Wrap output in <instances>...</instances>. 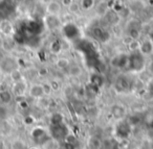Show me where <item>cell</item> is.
Segmentation results:
<instances>
[{"mask_svg": "<svg viewBox=\"0 0 153 149\" xmlns=\"http://www.w3.org/2000/svg\"><path fill=\"white\" fill-rule=\"evenodd\" d=\"M148 91H149V93H150V94L153 96V80L150 82V84H149V86H148Z\"/></svg>", "mask_w": 153, "mask_h": 149, "instance_id": "cell-32", "label": "cell"}, {"mask_svg": "<svg viewBox=\"0 0 153 149\" xmlns=\"http://www.w3.org/2000/svg\"><path fill=\"white\" fill-rule=\"evenodd\" d=\"M92 34H94V39H97L98 41L102 43H105L109 40L110 34L107 30H105L103 27H94L92 29Z\"/></svg>", "mask_w": 153, "mask_h": 149, "instance_id": "cell-14", "label": "cell"}, {"mask_svg": "<svg viewBox=\"0 0 153 149\" xmlns=\"http://www.w3.org/2000/svg\"><path fill=\"white\" fill-rule=\"evenodd\" d=\"M138 50L145 55V57H148L153 53V41L150 38L144 40L142 43H140V48Z\"/></svg>", "mask_w": 153, "mask_h": 149, "instance_id": "cell-15", "label": "cell"}, {"mask_svg": "<svg viewBox=\"0 0 153 149\" xmlns=\"http://www.w3.org/2000/svg\"><path fill=\"white\" fill-rule=\"evenodd\" d=\"M115 90L120 93H126L132 88V82L125 75H120L114 82Z\"/></svg>", "mask_w": 153, "mask_h": 149, "instance_id": "cell-6", "label": "cell"}, {"mask_svg": "<svg viewBox=\"0 0 153 149\" xmlns=\"http://www.w3.org/2000/svg\"><path fill=\"white\" fill-rule=\"evenodd\" d=\"M7 117V109L5 105L0 104V119H5Z\"/></svg>", "mask_w": 153, "mask_h": 149, "instance_id": "cell-29", "label": "cell"}, {"mask_svg": "<svg viewBox=\"0 0 153 149\" xmlns=\"http://www.w3.org/2000/svg\"><path fill=\"white\" fill-rule=\"evenodd\" d=\"M89 147L90 149H102V140L92 137L89 140Z\"/></svg>", "mask_w": 153, "mask_h": 149, "instance_id": "cell-24", "label": "cell"}, {"mask_svg": "<svg viewBox=\"0 0 153 149\" xmlns=\"http://www.w3.org/2000/svg\"><path fill=\"white\" fill-rule=\"evenodd\" d=\"M27 92H28V95H30L32 98H35V99H40L45 96L44 89H43L42 84H32V86L28 88Z\"/></svg>", "mask_w": 153, "mask_h": 149, "instance_id": "cell-10", "label": "cell"}, {"mask_svg": "<svg viewBox=\"0 0 153 149\" xmlns=\"http://www.w3.org/2000/svg\"><path fill=\"white\" fill-rule=\"evenodd\" d=\"M150 39H151V40L153 41V30H152V32H151V36H150Z\"/></svg>", "mask_w": 153, "mask_h": 149, "instance_id": "cell-34", "label": "cell"}, {"mask_svg": "<svg viewBox=\"0 0 153 149\" xmlns=\"http://www.w3.org/2000/svg\"><path fill=\"white\" fill-rule=\"evenodd\" d=\"M70 61L67 57H59L56 62V66L59 68L60 70H67L68 67L70 66Z\"/></svg>", "mask_w": 153, "mask_h": 149, "instance_id": "cell-22", "label": "cell"}, {"mask_svg": "<svg viewBox=\"0 0 153 149\" xmlns=\"http://www.w3.org/2000/svg\"><path fill=\"white\" fill-rule=\"evenodd\" d=\"M48 132L51 138L58 141V142H63L66 137L70 134L69 128L65 124V122L60 124H55V125H51L48 128Z\"/></svg>", "mask_w": 153, "mask_h": 149, "instance_id": "cell-2", "label": "cell"}, {"mask_svg": "<svg viewBox=\"0 0 153 149\" xmlns=\"http://www.w3.org/2000/svg\"><path fill=\"white\" fill-rule=\"evenodd\" d=\"M146 67V57L140 50H133L128 53L127 69L131 72H140Z\"/></svg>", "mask_w": 153, "mask_h": 149, "instance_id": "cell-1", "label": "cell"}, {"mask_svg": "<svg viewBox=\"0 0 153 149\" xmlns=\"http://www.w3.org/2000/svg\"><path fill=\"white\" fill-rule=\"evenodd\" d=\"M67 9H68V12H69V13L76 14V13H78V12H79L80 5H79V3H76V2H74H74L69 5V7H67Z\"/></svg>", "mask_w": 153, "mask_h": 149, "instance_id": "cell-27", "label": "cell"}, {"mask_svg": "<svg viewBox=\"0 0 153 149\" xmlns=\"http://www.w3.org/2000/svg\"><path fill=\"white\" fill-rule=\"evenodd\" d=\"M32 137L39 145H41V146H43V145L45 144V142L51 139V136H49L48 130H46L45 128H43V127H40V126H38V127H35L34 129H33Z\"/></svg>", "mask_w": 153, "mask_h": 149, "instance_id": "cell-5", "label": "cell"}, {"mask_svg": "<svg viewBox=\"0 0 153 149\" xmlns=\"http://www.w3.org/2000/svg\"><path fill=\"white\" fill-rule=\"evenodd\" d=\"M94 7H96V0H82L81 1V7L85 11L94 9Z\"/></svg>", "mask_w": 153, "mask_h": 149, "instance_id": "cell-25", "label": "cell"}, {"mask_svg": "<svg viewBox=\"0 0 153 149\" xmlns=\"http://www.w3.org/2000/svg\"><path fill=\"white\" fill-rule=\"evenodd\" d=\"M72 2H74V0H62V4L65 7H69Z\"/></svg>", "mask_w": 153, "mask_h": 149, "instance_id": "cell-30", "label": "cell"}, {"mask_svg": "<svg viewBox=\"0 0 153 149\" xmlns=\"http://www.w3.org/2000/svg\"><path fill=\"white\" fill-rule=\"evenodd\" d=\"M110 114L113 119H115L117 121H122V120H125L126 116H127V109L123 104L115 103V104L111 105Z\"/></svg>", "mask_w": 153, "mask_h": 149, "instance_id": "cell-7", "label": "cell"}, {"mask_svg": "<svg viewBox=\"0 0 153 149\" xmlns=\"http://www.w3.org/2000/svg\"><path fill=\"white\" fill-rule=\"evenodd\" d=\"M27 90L28 88L26 86V82L24 80H21V81L14 82L13 88H12V93L16 97H23Z\"/></svg>", "mask_w": 153, "mask_h": 149, "instance_id": "cell-13", "label": "cell"}, {"mask_svg": "<svg viewBox=\"0 0 153 149\" xmlns=\"http://www.w3.org/2000/svg\"><path fill=\"white\" fill-rule=\"evenodd\" d=\"M94 9H96L97 14H98L99 16H102L103 17V16L107 13V11L109 10V7H108V4H107L106 1H101V2L97 3Z\"/></svg>", "mask_w": 153, "mask_h": 149, "instance_id": "cell-21", "label": "cell"}, {"mask_svg": "<svg viewBox=\"0 0 153 149\" xmlns=\"http://www.w3.org/2000/svg\"><path fill=\"white\" fill-rule=\"evenodd\" d=\"M103 17H104L105 20H106L109 24H111V25H117V24L119 23L120 19H121V17H120V15L117 13V12L110 11V10H108L107 13L105 14Z\"/></svg>", "mask_w": 153, "mask_h": 149, "instance_id": "cell-19", "label": "cell"}, {"mask_svg": "<svg viewBox=\"0 0 153 149\" xmlns=\"http://www.w3.org/2000/svg\"><path fill=\"white\" fill-rule=\"evenodd\" d=\"M127 34L131 40H137L140 34V23L136 20H131L127 25Z\"/></svg>", "mask_w": 153, "mask_h": 149, "instance_id": "cell-8", "label": "cell"}, {"mask_svg": "<svg viewBox=\"0 0 153 149\" xmlns=\"http://www.w3.org/2000/svg\"><path fill=\"white\" fill-rule=\"evenodd\" d=\"M40 1H41L42 3H44V4H47L48 2H51V0H40Z\"/></svg>", "mask_w": 153, "mask_h": 149, "instance_id": "cell-33", "label": "cell"}, {"mask_svg": "<svg viewBox=\"0 0 153 149\" xmlns=\"http://www.w3.org/2000/svg\"><path fill=\"white\" fill-rule=\"evenodd\" d=\"M117 134L122 139H126L130 134V123L126 122L125 120L119 121V125L117 128Z\"/></svg>", "mask_w": 153, "mask_h": 149, "instance_id": "cell-16", "label": "cell"}, {"mask_svg": "<svg viewBox=\"0 0 153 149\" xmlns=\"http://www.w3.org/2000/svg\"><path fill=\"white\" fill-rule=\"evenodd\" d=\"M10 77L12 78V80H13L14 82H18V81H21V80H24L23 75H22L21 71H20L19 69H17L14 72H12V73L10 74Z\"/></svg>", "mask_w": 153, "mask_h": 149, "instance_id": "cell-26", "label": "cell"}, {"mask_svg": "<svg viewBox=\"0 0 153 149\" xmlns=\"http://www.w3.org/2000/svg\"><path fill=\"white\" fill-rule=\"evenodd\" d=\"M148 70L151 74H153V59L148 64Z\"/></svg>", "mask_w": 153, "mask_h": 149, "instance_id": "cell-31", "label": "cell"}, {"mask_svg": "<svg viewBox=\"0 0 153 149\" xmlns=\"http://www.w3.org/2000/svg\"><path fill=\"white\" fill-rule=\"evenodd\" d=\"M43 24H44V27L48 28V29H57L61 25V21L58 18V16H53V15H46L43 19Z\"/></svg>", "mask_w": 153, "mask_h": 149, "instance_id": "cell-9", "label": "cell"}, {"mask_svg": "<svg viewBox=\"0 0 153 149\" xmlns=\"http://www.w3.org/2000/svg\"><path fill=\"white\" fill-rule=\"evenodd\" d=\"M68 73V75L70 77H74V78H78L83 74V69L80 65L78 64H70V66L68 67V69L66 70Z\"/></svg>", "mask_w": 153, "mask_h": 149, "instance_id": "cell-18", "label": "cell"}, {"mask_svg": "<svg viewBox=\"0 0 153 149\" xmlns=\"http://www.w3.org/2000/svg\"><path fill=\"white\" fill-rule=\"evenodd\" d=\"M51 125H55V124H60V123H63L64 122V117L61 113L57 112V113H53V115L51 116Z\"/></svg>", "mask_w": 153, "mask_h": 149, "instance_id": "cell-23", "label": "cell"}, {"mask_svg": "<svg viewBox=\"0 0 153 149\" xmlns=\"http://www.w3.org/2000/svg\"><path fill=\"white\" fill-rule=\"evenodd\" d=\"M0 32L5 37H11L15 34V29L12 24V22L9 19H1L0 21Z\"/></svg>", "mask_w": 153, "mask_h": 149, "instance_id": "cell-11", "label": "cell"}, {"mask_svg": "<svg viewBox=\"0 0 153 149\" xmlns=\"http://www.w3.org/2000/svg\"><path fill=\"white\" fill-rule=\"evenodd\" d=\"M62 50V45L60 42H58V41H56V42H53V44H51V51L55 53H59L60 51Z\"/></svg>", "mask_w": 153, "mask_h": 149, "instance_id": "cell-28", "label": "cell"}, {"mask_svg": "<svg viewBox=\"0 0 153 149\" xmlns=\"http://www.w3.org/2000/svg\"><path fill=\"white\" fill-rule=\"evenodd\" d=\"M13 93L7 90H1L0 91V104L7 105L13 100Z\"/></svg>", "mask_w": 153, "mask_h": 149, "instance_id": "cell-20", "label": "cell"}, {"mask_svg": "<svg viewBox=\"0 0 153 149\" xmlns=\"http://www.w3.org/2000/svg\"><path fill=\"white\" fill-rule=\"evenodd\" d=\"M62 32H63L64 37L69 41L78 40L80 38V28L74 23H71V22L64 24L62 26Z\"/></svg>", "mask_w": 153, "mask_h": 149, "instance_id": "cell-4", "label": "cell"}, {"mask_svg": "<svg viewBox=\"0 0 153 149\" xmlns=\"http://www.w3.org/2000/svg\"><path fill=\"white\" fill-rule=\"evenodd\" d=\"M127 62H128V54H119L111 61L114 67L117 68H126L127 67Z\"/></svg>", "mask_w": 153, "mask_h": 149, "instance_id": "cell-17", "label": "cell"}, {"mask_svg": "<svg viewBox=\"0 0 153 149\" xmlns=\"http://www.w3.org/2000/svg\"><path fill=\"white\" fill-rule=\"evenodd\" d=\"M45 12L47 15H53V16H59L62 10V4L59 1L56 0H51V2H48L47 4H45Z\"/></svg>", "mask_w": 153, "mask_h": 149, "instance_id": "cell-12", "label": "cell"}, {"mask_svg": "<svg viewBox=\"0 0 153 149\" xmlns=\"http://www.w3.org/2000/svg\"><path fill=\"white\" fill-rule=\"evenodd\" d=\"M19 69V64L16 57L12 55H3L0 59V73L4 75H10L12 72Z\"/></svg>", "mask_w": 153, "mask_h": 149, "instance_id": "cell-3", "label": "cell"}]
</instances>
